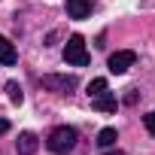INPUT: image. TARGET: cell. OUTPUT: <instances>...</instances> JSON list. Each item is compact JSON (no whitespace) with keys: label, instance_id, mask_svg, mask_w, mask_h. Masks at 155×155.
Instances as JSON below:
<instances>
[{"label":"cell","instance_id":"8","mask_svg":"<svg viewBox=\"0 0 155 155\" xmlns=\"http://www.w3.org/2000/svg\"><path fill=\"white\" fill-rule=\"evenodd\" d=\"M91 107H94L97 113H116V107H119V104H116V97H113L110 91H104L101 97H91Z\"/></svg>","mask_w":155,"mask_h":155},{"label":"cell","instance_id":"1","mask_svg":"<svg viewBox=\"0 0 155 155\" xmlns=\"http://www.w3.org/2000/svg\"><path fill=\"white\" fill-rule=\"evenodd\" d=\"M46 146H49V152H55V155H67V152L76 146V128H70V125L52 128V134L46 137Z\"/></svg>","mask_w":155,"mask_h":155},{"label":"cell","instance_id":"2","mask_svg":"<svg viewBox=\"0 0 155 155\" xmlns=\"http://www.w3.org/2000/svg\"><path fill=\"white\" fill-rule=\"evenodd\" d=\"M40 85L46 91H52V94H70L79 85V79L73 73H46V76H40Z\"/></svg>","mask_w":155,"mask_h":155},{"label":"cell","instance_id":"4","mask_svg":"<svg viewBox=\"0 0 155 155\" xmlns=\"http://www.w3.org/2000/svg\"><path fill=\"white\" fill-rule=\"evenodd\" d=\"M134 61H137V52H131V49H122V52H113V55H110L107 67H110V73L122 76V73H128V70L134 67Z\"/></svg>","mask_w":155,"mask_h":155},{"label":"cell","instance_id":"7","mask_svg":"<svg viewBox=\"0 0 155 155\" xmlns=\"http://www.w3.org/2000/svg\"><path fill=\"white\" fill-rule=\"evenodd\" d=\"M18 61V55H15V46L6 40V37H0V64L3 67H12Z\"/></svg>","mask_w":155,"mask_h":155},{"label":"cell","instance_id":"11","mask_svg":"<svg viewBox=\"0 0 155 155\" xmlns=\"http://www.w3.org/2000/svg\"><path fill=\"white\" fill-rule=\"evenodd\" d=\"M6 91H9V101H12V104H21V101H25V94H21V85H18V82H6Z\"/></svg>","mask_w":155,"mask_h":155},{"label":"cell","instance_id":"12","mask_svg":"<svg viewBox=\"0 0 155 155\" xmlns=\"http://www.w3.org/2000/svg\"><path fill=\"white\" fill-rule=\"evenodd\" d=\"M143 125H146V131L155 137V113H146V116H143Z\"/></svg>","mask_w":155,"mask_h":155},{"label":"cell","instance_id":"14","mask_svg":"<svg viewBox=\"0 0 155 155\" xmlns=\"http://www.w3.org/2000/svg\"><path fill=\"white\" fill-rule=\"evenodd\" d=\"M6 131H9V122H6V119H0V137H3Z\"/></svg>","mask_w":155,"mask_h":155},{"label":"cell","instance_id":"6","mask_svg":"<svg viewBox=\"0 0 155 155\" xmlns=\"http://www.w3.org/2000/svg\"><path fill=\"white\" fill-rule=\"evenodd\" d=\"M67 15L70 18H88L91 15V0H67Z\"/></svg>","mask_w":155,"mask_h":155},{"label":"cell","instance_id":"5","mask_svg":"<svg viewBox=\"0 0 155 155\" xmlns=\"http://www.w3.org/2000/svg\"><path fill=\"white\" fill-rule=\"evenodd\" d=\"M15 149H18V155H34V152L40 149V137H37L34 131H21V134H18Z\"/></svg>","mask_w":155,"mask_h":155},{"label":"cell","instance_id":"13","mask_svg":"<svg viewBox=\"0 0 155 155\" xmlns=\"http://www.w3.org/2000/svg\"><path fill=\"white\" fill-rule=\"evenodd\" d=\"M137 97H140V91H137V88H131V91L125 94V104H137Z\"/></svg>","mask_w":155,"mask_h":155},{"label":"cell","instance_id":"9","mask_svg":"<svg viewBox=\"0 0 155 155\" xmlns=\"http://www.w3.org/2000/svg\"><path fill=\"white\" fill-rule=\"evenodd\" d=\"M116 140H119L116 128H104V131L97 134V146H101V149H110V146H116Z\"/></svg>","mask_w":155,"mask_h":155},{"label":"cell","instance_id":"10","mask_svg":"<svg viewBox=\"0 0 155 155\" xmlns=\"http://www.w3.org/2000/svg\"><path fill=\"white\" fill-rule=\"evenodd\" d=\"M104 91H107V79H104V76H97V79L88 82V97H101Z\"/></svg>","mask_w":155,"mask_h":155},{"label":"cell","instance_id":"3","mask_svg":"<svg viewBox=\"0 0 155 155\" xmlns=\"http://www.w3.org/2000/svg\"><path fill=\"white\" fill-rule=\"evenodd\" d=\"M64 61H67L70 67H85V64L91 61V55H88V49H85V40H82L79 34H73V37L67 40V46H64Z\"/></svg>","mask_w":155,"mask_h":155},{"label":"cell","instance_id":"15","mask_svg":"<svg viewBox=\"0 0 155 155\" xmlns=\"http://www.w3.org/2000/svg\"><path fill=\"white\" fill-rule=\"evenodd\" d=\"M104 155H125L122 149H110V152H104Z\"/></svg>","mask_w":155,"mask_h":155}]
</instances>
